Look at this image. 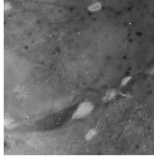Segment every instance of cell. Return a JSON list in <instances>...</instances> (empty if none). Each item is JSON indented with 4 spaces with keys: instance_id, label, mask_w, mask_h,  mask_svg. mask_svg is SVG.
I'll return each mask as SVG.
<instances>
[{
    "instance_id": "cell-1",
    "label": "cell",
    "mask_w": 154,
    "mask_h": 160,
    "mask_svg": "<svg viewBox=\"0 0 154 160\" xmlns=\"http://www.w3.org/2000/svg\"><path fill=\"white\" fill-rule=\"evenodd\" d=\"M94 109V106L90 101H84L77 107L72 116V119H81L90 115Z\"/></svg>"
},
{
    "instance_id": "cell-3",
    "label": "cell",
    "mask_w": 154,
    "mask_h": 160,
    "mask_svg": "<svg viewBox=\"0 0 154 160\" xmlns=\"http://www.w3.org/2000/svg\"><path fill=\"white\" fill-rule=\"evenodd\" d=\"M97 134V131L95 129H92L89 130L85 135V140L89 141L93 139Z\"/></svg>"
},
{
    "instance_id": "cell-2",
    "label": "cell",
    "mask_w": 154,
    "mask_h": 160,
    "mask_svg": "<svg viewBox=\"0 0 154 160\" xmlns=\"http://www.w3.org/2000/svg\"><path fill=\"white\" fill-rule=\"evenodd\" d=\"M117 95V92L114 89L110 90L106 94H105V96L104 97V99L106 101H110L112 100L114 97H116Z\"/></svg>"
},
{
    "instance_id": "cell-4",
    "label": "cell",
    "mask_w": 154,
    "mask_h": 160,
    "mask_svg": "<svg viewBox=\"0 0 154 160\" xmlns=\"http://www.w3.org/2000/svg\"><path fill=\"white\" fill-rule=\"evenodd\" d=\"M131 76H127V77H124L121 79L120 83V86L121 87H124L126 86L128 83L131 80Z\"/></svg>"
}]
</instances>
